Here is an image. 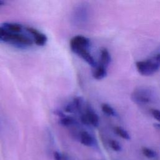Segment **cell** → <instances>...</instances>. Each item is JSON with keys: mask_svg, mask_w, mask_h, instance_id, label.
<instances>
[{"mask_svg": "<svg viewBox=\"0 0 160 160\" xmlns=\"http://www.w3.org/2000/svg\"><path fill=\"white\" fill-rule=\"evenodd\" d=\"M25 32L26 31L21 33H14L4 28L3 34L0 42L11 44L18 48H28L33 45L34 41L32 38Z\"/></svg>", "mask_w": 160, "mask_h": 160, "instance_id": "obj_1", "label": "cell"}, {"mask_svg": "<svg viewBox=\"0 0 160 160\" xmlns=\"http://www.w3.org/2000/svg\"><path fill=\"white\" fill-rule=\"evenodd\" d=\"M138 71L142 76H148L156 72L160 68V53L153 57L136 62Z\"/></svg>", "mask_w": 160, "mask_h": 160, "instance_id": "obj_2", "label": "cell"}, {"mask_svg": "<svg viewBox=\"0 0 160 160\" xmlns=\"http://www.w3.org/2000/svg\"><path fill=\"white\" fill-rule=\"evenodd\" d=\"M88 16L89 10L87 6L84 4H78L72 12L71 20L74 26L78 28L82 27L86 24Z\"/></svg>", "mask_w": 160, "mask_h": 160, "instance_id": "obj_3", "label": "cell"}, {"mask_svg": "<svg viewBox=\"0 0 160 160\" xmlns=\"http://www.w3.org/2000/svg\"><path fill=\"white\" fill-rule=\"evenodd\" d=\"M133 101L138 104H146L152 99L151 91L146 88H139L134 91L131 95Z\"/></svg>", "mask_w": 160, "mask_h": 160, "instance_id": "obj_4", "label": "cell"}, {"mask_svg": "<svg viewBox=\"0 0 160 160\" xmlns=\"http://www.w3.org/2000/svg\"><path fill=\"white\" fill-rule=\"evenodd\" d=\"M25 31L33 39L34 44L38 46H44L48 42V38L45 34L32 27H25Z\"/></svg>", "mask_w": 160, "mask_h": 160, "instance_id": "obj_5", "label": "cell"}, {"mask_svg": "<svg viewBox=\"0 0 160 160\" xmlns=\"http://www.w3.org/2000/svg\"><path fill=\"white\" fill-rule=\"evenodd\" d=\"M70 49L72 52H74L79 58H81L82 60H84L86 63H88L91 67L95 68L98 65L94 57L90 53L89 49L86 48H79V47L72 48Z\"/></svg>", "mask_w": 160, "mask_h": 160, "instance_id": "obj_6", "label": "cell"}, {"mask_svg": "<svg viewBox=\"0 0 160 160\" xmlns=\"http://www.w3.org/2000/svg\"><path fill=\"white\" fill-rule=\"evenodd\" d=\"M84 105V100L82 97L77 96L73 99L65 104L63 111L69 114L79 113L82 111V108Z\"/></svg>", "mask_w": 160, "mask_h": 160, "instance_id": "obj_7", "label": "cell"}, {"mask_svg": "<svg viewBox=\"0 0 160 160\" xmlns=\"http://www.w3.org/2000/svg\"><path fill=\"white\" fill-rule=\"evenodd\" d=\"M91 46V41L89 38L82 35H76L73 36L69 41L70 48L80 47L89 49Z\"/></svg>", "mask_w": 160, "mask_h": 160, "instance_id": "obj_8", "label": "cell"}, {"mask_svg": "<svg viewBox=\"0 0 160 160\" xmlns=\"http://www.w3.org/2000/svg\"><path fill=\"white\" fill-rule=\"evenodd\" d=\"M56 114L59 116V123L64 127H73V126H78L79 122L78 120L72 116H67L62 113V111L56 110Z\"/></svg>", "mask_w": 160, "mask_h": 160, "instance_id": "obj_9", "label": "cell"}, {"mask_svg": "<svg viewBox=\"0 0 160 160\" xmlns=\"http://www.w3.org/2000/svg\"><path fill=\"white\" fill-rule=\"evenodd\" d=\"M89 125L97 128L99 124V118L98 114L94 111L91 106L87 105L84 112H83Z\"/></svg>", "mask_w": 160, "mask_h": 160, "instance_id": "obj_10", "label": "cell"}, {"mask_svg": "<svg viewBox=\"0 0 160 160\" xmlns=\"http://www.w3.org/2000/svg\"><path fill=\"white\" fill-rule=\"evenodd\" d=\"M9 32L14 33H21L25 32V27L21 24L16 22H4L1 25Z\"/></svg>", "mask_w": 160, "mask_h": 160, "instance_id": "obj_11", "label": "cell"}, {"mask_svg": "<svg viewBox=\"0 0 160 160\" xmlns=\"http://www.w3.org/2000/svg\"><path fill=\"white\" fill-rule=\"evenodd\" d=\"M80 142L86 146H92L94 143L92 136L86 131H82L79 134Z\"/></svg>", "mask_w": 160, "mask_h": 160, "instance_id": "obj_12", "label": "cell"}, {"mask_svg": "<svg viewBox=\"0 0 160 160\" xmlns=\"http://www.w3.org/2000/svg\"><path fill=\"white\" fill-rule=\"evenodd\" d=\"M111 56L109 51L106 48H102L100 50L99 55V64L107 68L111 62Z\"/></svg>", "mask_w": 160, "mask_h": 160, "instance_id": "obj_13", "label": "cell"}, {"mask_svg": "<svg viewBox=\"0 0 160 160\" xmlns=\"http://www.w3.org/2000/svg\"><path fill=\"white\" fill-rule=\"evenodd\" d=\"M106 67L98 64L92 72V76L97 80L104 79L107 75Z\"/></svg>", "mask_w": 160, "mask_h": 160, "instance_id": "obj_14", "label": "cell"}, {"mask_svg": "<svg viewBox=\"0 0 160 160\" xmlns=\"http://www.w3.org/2000/svg\"><path fill=\"white\" fill-rule=\"evenodd\" d=\"M101 109H102V111L107 115H109V116L116 115V111L114 109V108L107 103H103L101 104Z\"/></svg>", "mask_w": 160, "mask_h": 160, "instance_id": "obj_15", "label": "cell"}, {"mask_svg": "<svg viewBox=\"0 0 160 160\" xmlns=\"http://www.w3.org/2000/svg\"><path fill=\"white\" fill-rule=\"evenodd\" d=\"M114 132L120 137H121L122 138L124 139H130V136L129 134V133L123 128H122L121 127L119 126H116L114 128Z\"/></svg>", "mask_w": 160, "mask_h": 160, "instance_id": "obj_16", "label": "cell"}, {"mask_svg": "<svg viewBox=\"0 0 160 160\" xmlns=\"http://www.w3.org/2000/svg\"><path fill=\"white\" fill-rule=\"evenodd\" d=\"M142 154L148 158H153L156 156V153L154 151L146 147L142 148Z\"/></svg>", "mask_w": 160, "mask_h": 160, "instance_id": "obj_17", "label": "cell"}, {"mask_svg": "<svg viewBox=\"0 0 160 160\" xmlns=\"http://www.w3.org/2000/svg\"><path fill=\"white\" fill-rule=\"evenodd\" d=\"M109 146L115 151H120L121 150V144L119 143L118 141L116 140H114V139L110 140Z\"/></svg>", "mask_w": 160, "mask_h": 160, "instance_id": "obj_18", "label": "cell"}, {"mask_svg": "<svg viewBox=\"0 0 160 160\" xmlns=\"http://www.w3.org/2000/svg\"><path fill=\"white\" fill-rule=\"evenodd\" d=\"M151 112L154 118L160 122V110L157 109H152L151 110Z\"/></svg>", "mask_w": 160, "mask_h": 160, "instance_id": "obj_19", "label": "cell"}, {"mask_svg": "<svg viewBox=\"0 0 160 160\" xmlns=\"http://www.w3.org/2000/svg\"><path fill=\"white\" fill-rule=\"evenodd\" d=\"M54 158L55 160H66L64 156L58 151H55L54 152Z\"/></svg>", "mask_w": 160, "mask_h": 160, "instance_id": "obj_20", "label": "cell"}, {"mask_svg": "<svg viewBox=\"0 0 160 160\" xmlns=\"http://www.w3.org/2000/svg\"><path fill=\"white\" fill-rule=\"evenodd\" d=\"M5 4V2L4 1H1L0 0V7H1L2 6H3Z\"/></svg>", "mask_w": 160, "mask_h": 160, "instance_id": "obj_21", "label": "cell"}]
</instances>
